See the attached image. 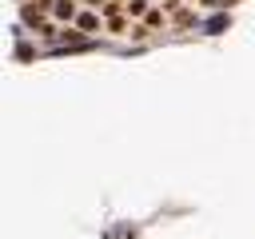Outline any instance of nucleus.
<instances>
[{
	"label": "nucleus",
	"mask_w": 255,
	"mask_h": 239,
	"mask_svg": "<svg viewBox=\"0 0 255 239\" xmlns=\"http://www.w3.org/2000/svg\"><path fill=\"white\" fill-rule=\"evenodd\" d=\"M52 16H56V20H76V16H80V12H76V0H56Z\"/></svg>",
	"instance_id": "nucleus-1"
},
{
	"label": "nucleus",
	"mask_w": 255,
	"mask_h": 239,
	"mask_svg": "<svg viewBox=\"0 0 255 239\" xmlns=\"http://www.w3.org/2000/svg\"><path fill=\"white\" fill-rule=\"evenodd\" d=\"M76 28H80V32H96V28H100V16H96V12H80V16H76Z\"/></svg>",
	"instance_id": "nucleus-2"
},
{
	"label": "nucleus",
	"mask_w": 255,
	"mask_h": 239,
	"mask_svg": "<svg viewBox=\"0 0 255 239\" xmlns=\"http://www.w3.org/2000/svg\"><path fill=\"white\" fill-rule=\"evenodd\" d=\"M124 12H128V20H139V16H147V0H128Z\"/></svg>",
	"instance_id": "nucleus-3"
},
{
	"label": "nucleus",
	"mask_w": 255,
	"mask_h": 239,
	"mask_svg": "<svg viewBox=\"0 0 255 239\" xmlns=\"http://www.w3.org/2000/svg\"><path fill=\"white\" fill-rule=\"evenodd\" d=\"M143 24H147V28H163V8H151V12L143 16Z\"/></svg>",
	"instance_id": "nucleus-4"
},
{
	"label": "nucleus",
	"mask_w": 255,
	"mask_h": 239,
	"mask_svg": "<svg viewBox=\"0 0 255 239\" xmlns=\"http://www.w3.org/2000/svg\"><path fill=\"white\" fill-rule=\"evenodd\" d=\"M191 24H199L195 12H175V28H191Z\"/></svg>",
	"instance_id": "nucleus-5"
},
{
	"label": "nucleus",
	"mask_w": 255,
	"mask_h": 239,
	"mask_svg": "<svg viewBox=\"0 0 255 239\" xmlns=\"http://www.w3.org/2000/svg\"><path fill=\"white\" fill-rule=\"evenodd\" d=\"M147 32H151V28H147V24H131V32H128V36H131V40H143V36H147Z\"/></svg>",
	"instance_id": "nucleus-6"
},
{
	"label": "nucleus",
	"mask_w": 255,
	"mask_h": 239,
	"mask_svg": "<svg viewBox=\"0 0 255 239\" xmlns=\"http://www.w3.org/2000/svg\"><path fill=\"white\" fill-rule=\"evenodd\" d=\"M203 8H223V0H199Z\"/></svg>",
	"instance_id": "nucleus-7"
},
{
	"label": "nucleus",
	"mask_w": 255,
	"mask_h": 239,
	"mask_svg": "<svg viewBox=\"0 0 255 239\" xmlns=\"http://www.w3.org/2000/svg\"><path fill=\"white\" fill-rule=\"evenodd\" d=\"M159 4H163V8H167V12H171V8H175V4H179V0H159Z\"/></svg>",
	"instance_id": "nucleus-8"
},
{
	"label": "nucleus",
	"mask_w": 255,
	"mask_h": 239,
	"mask_svg": "<svg viewBox=\"0 0 255 239\" xmlns=\"http://www.w3.org/2000/svg\"><path fill=\"white\" fill-rule=\"evenodd\" d=\"M88 4H92V8H104V4H108V0H88Z\"/></svg>",
	"instance_id": "nucleus-9"
}]
</instances>
